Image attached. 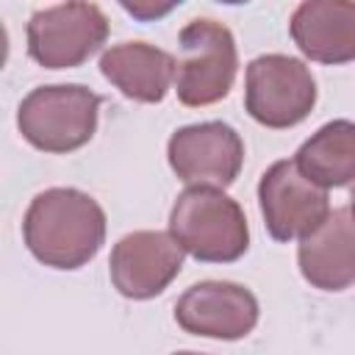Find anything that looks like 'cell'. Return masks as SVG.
Instances as JSON below:
<instances>
[{
	"label": "cell",
	"mask_w": 355,
	"mask_h": 355,
	"mask_svg": "<svg viewBox=\"0 0 355 355\" xmlns=\"http://www.w3.org/2000/svg\"><path fill=\"white\" fill-rule=\"evenodd\" d=\"M258 208L275 241H294L316 230L327 214V189L302 175L297 161H275L258 180Z\"/></svg>",
	"instance_id": "cell-7"
},
{
	"label": "cell",
	"mask_w": 355,
	"mask_h": 355,
	"mask_svg": "<svg viewBox=\"0 0 355 355\" xmlns=\"http://www.w3.org/2000/svg\"><path fill=\"white\" fill-rule=\"evenodd\" d=\"M166 158L178 180L225 191L241 172L244 141L236 128L219 119L183 125L169 136Z\"/></svg>",
	"instance_id": "cell-8"
},
{
	"label": "cell",
	"mask_w": 355,
	"mask_h": 355,
	"mask_svg": "<svg viewBox=\"0 0 355 355\" xmlns=\"http://www.w3.org/2000/svg\"><path fill=\"white\" fill-rule=\"evenodd\" d=\"M258 316L255 294L230 280H200L175 302V322L202 338L239 341L255 330Z\"/></svg>",
	"instance_id": "cell-9"
},
{
	"label": "cell",
	"mask_w": 355,
	"mask_h": 355,
	"mask_svg": "<svg viewBox=\"0 0 355 355\" xmlns=\"http://www.w3.org/2000/svg\"><path fill=\"white\" fill-rule=\"evenodd\" d=\"M239 72V47L227 25L200 17L178 36L175 92L189 108L214 105L233 89Z\"/></svg>",
	"instance_id": "cell-4"
},
{
	"label": "cell",
	"mask_w": 355,
	"mask_h": 355,
	"mask_svg": "<svg viewBox=\"0 0 355 355\" xmlns=\"http://www.w3.org/2000/svg\"><path fill=\"white\" fill-rule=\"evenodd\" d=\"M297 166L322 189H341L355 180V122L333 119L308 136L297 155Z\"/></svg>",
	"instance_id": "cell-14"
},
{
	"label": "cell",
	"mask_w": 355,
	"mask_h": 355,
	"mask_svg": "<svg viewBox=\"0 0 355 355\" xmlns=\"http://www.w3.org/2000/svg\"><path fill=\"white\" fill-rule=\"evenodd\" d=\"M28 55L44 69H72L108 39V17L94 3H58L31 14Z\"/></svg>",
	"instance_id": "cell-6"
},
{
	"label": "cell",
	"mask_w": 355,
	"mask_h": 355,
	"mask_svg": "<svg viewBox=\"0 0 355 355\" xmlns=\"http://www.w3.org/2000/svg\"><path fill=\"white\" fill-rule=\"evenodd\" d=\"M297 263L305 283L319 291H344L355 286V216L349 208H333L327 219L300 239Z\"/></svg>",
	"instance_id": "cell-11"
},
{
	"label": "cell",
	"mask_w": 355,
	"mask_h": 355,
	"mask_svg": "<svg viewBox=\"0 0 355 355\" xmlns=\"http://www.w3.org/2000/svg\"><path fill=\"white\" fill-rule=\"evenodd\" d=\"M316 105V78L305 61L266 53L247 64L244 72V108L272 130L294 128Z\"/></svg>",
	"instance_id": "cell-5"
},
{
	"label": "cell",
	"mask_w": 355,
	"mask_h": 355,
	"mask_svg": "<svg viewBox=\"0 0 355 355\" xmlns=\"http://www.w3.org/2000/svg\"><path fill=\"white\" fill-rule=\"evenodd\" d=\"M28 252L50 269L86 266L105 241V211L100 202L72 186L39 191L22 219Z\"/></svg>",
	"instance_id": "cell-1"
},
{
	"label": "cell",
	"mask_w": 355,
	"mask_h": 355,
	"mask_svg": "<svg viewBox=\"0 0 355 355\" xmlns=\"http://www.w3.org/2000/svg\"><path fill=\"white\" fill-rule=\"evenodd\" d=\"M169 233L194 261L233 263L250 247V227L241 205L211 186H189L175 197Z\"/></svg>",
	"instance_id": "cell-2"
},
{
	"label": "cell",
	"mask_w": 355,
	"mask_h": 355,
	"mask_svg": "<svg viewBox=\"0 0 355 355\" xmlns=\"http://www.w3.org/2000/svg\"><path fill=\"white\" fill-rule=\"evenodd\" d=\"M297 50L316 64L355 61V3L305 0L288 22Z\"/></svg>",
	"instance_id": "cell-12"
},
{
	"label": "cell",
	"mask_w": 355,
	"mask_h": 355,
	"mask_svg": "<svg viewBox=\"0 0 355 355\" xmlns=\"http://www.w3.org/2000/svg\"><path fill=\"white\" fill-rule=\"evenodd\" d=\"M349 211H352V216H355V183H352V189H349Z\"/></svg>",
	"instance_id": "cell-16"
},
{
	"label": "cell",
	"mask_w": 355,
	"mask_h": 355,
	"mask_svg": "<svg viewBox=\"0 0 355 355\" xmlns=\"http://www.w3.org/2000/svg\"><path fill=\"white\" fill-rule=\"evenodd\" d=\"M175 355H202V352H189V349H186V352H175Z\"/></svg>",
	"instance_id": "cell-17"
},
{
	"label": "cell",
	"mask_w": 355,
	"mask_h": 355,
	"mask_svg": "<svg viewBox=\"0 0 355 355\" xmlns=\"http://www.w3.org/2000/svg\"><path fill=\"white\" fill-rule=\"evenodd\" d=\"M122 8L125 11H130L133 17H139V19H153V17H161V14H166V11H172L175 8V3H169V6H164V8H153V6H130V3H122Z\"/></svg>",
	"instance_id": "cell-15"
},
{
	"label": "cell",
	"mask_w": 355,
	"mask_h": 355,
	"mask_svg": "<svg viewBox=\"0 0 355 355\" xmlns=\"http://www.w3.org/2000/svg\"><path fill=\"white\" fill-rule=\"evenodd\" d=\"M100 103L103 97L80 83L36 86L17 108V128L42 153H72L97 133Z\"/></svg>",
	"instance_id": "cell-3"
},
{
	"label": "cell",
	"mask_w": 355,
	"mask_h": 355,
	"mask_svg": "<svg viewBox=\"0 0 355 355\" xmlns=\"http://www.w3.org/2000/svg\"><path fill=\"white\" fill-rule=\"evenodd\" d=\"M103 78L136 103H161L175 83V58L150 42H119L100 55Z\"/></svg>",
	"instance_id": "cell-13"
},
{
	"label": "cell",
	"mask_w": 355,
	"mask_h": 355,
	"mask_svg": "<svg viewBox=\"0 0 355 355\" xmlns=\"http://www.w3.org/2000/svg\"><path fill=\"white\" fill-rule=\"evenodd\" d=\"M183 250L164 230H133L122 236L108 258L114 288L128 300L158 297L183 269Z\"/></svg>",
	"instance_id": "cell-10"
}]
</instances>
